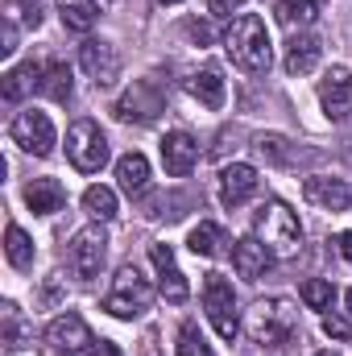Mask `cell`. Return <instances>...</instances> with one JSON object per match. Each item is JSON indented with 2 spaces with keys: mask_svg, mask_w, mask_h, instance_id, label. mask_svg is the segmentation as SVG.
Returning a JSON list of instances; mask_svg holds the SVG:
<instances>
[{
  "mask_svg": "<svg viewBox=\"0 0 352 356\" xmlns=\"http://www.w3.org/2000/svg\"><path fill=\"white\" fill-rule=\"evenodd\" d=\"M67 158L79 175H99L108 166V137L95 120H75L67 129Z\"/></svg>",
  "mask_w": 352,
  "mask_h": 356,
  "instance_id": "obj_5",
  "label": "cell"
},
{
  "mask_svg": "<svg viewBox=\"0 0 352 356\" xmlns=\"http://www.w3.org/2000/svg\"><path fill=\"white\" fill-rule=\"evenodd\" d=\"M257 186H262V178L249 162H232V166L220 170V203L224 207H245L257 195Z\"/></svg>",
  "mask_w": 352,
  "mask_h": 356,
  "instance_id": "obj_13",
  "label": "cell"
},
{
  "mask_svg": "<svg viewBox=\"0 0 352 356\" xmlns=\"http://www.w3.org/2000/svg\"><path fill=\"white\" fill-rule=\"evenodd\" d=\"M13 50H17V25H13V21H4V46H0V54L8 58Z\"/></svg>",
  "mask_w": 352,
  "mask_h": 356,
  "instance_id": "obj_34",
  "label": "cell"
},
{
  "mask_svg": "<svg viewBox=\"0 0 352 356\" xmlns=\"http://www.w3.org/2000/svg\"><path fill=\"white\" fill-rule=\"evenodd\" d=\"M315 356H336V353H315Z\"/></svg>",
  "mask_w": 352,
  "mask_h": 356,
  "instance_id": "obj_41",
  "label": "cell"
},
{
  "mask_svg": "<svg viewBox=\"0 0 352 356\" xmlns=\"http://www.w3.org/2000/svg\"><path fill=\"white\" fill-rule=\"evenodd\" d=\"M63 203H67V191L58 178H33L25 186V207L33 216H54V211H63Z\"/></svg>",
  "mask_w": 352,
  "mask_h": 356,
  "instance_id": "obj_18",
  "label": "cell"
},
{
  "mask_svg": "<svg viewBox=\"0 0 352 356\" xmlns=\"http://www.w3.org/2000/svg\"><path fill=\"white\" fill-rule=\"evenodd\" d=\"M191 33H195L199 42H207V38H211V33H207V25H199V21H191Z\"/></svg>",
  "mask_w": 352,
  "mask_h": 356,
  "instance_id": "obj_37",
  "label": "cell"
},
{
  "mask_svg": "<svg viewBox=\"0 0 352 356\" xmlns=\"http://www.w3.org/2000/svg\"><path fill=\"white\" fill-rule=\"evenodd\" d=\"M150 302H154V286L141 277V269L137 266L116 269L112 290H108V298H104V311L116 315V319H137V315L150 311Z\"/></svg>",
  "mask_w": 352,
  "mask_h": 356,
  "instance_id": "obj_4",
  "label": "cell"
},
{
  "mask_svg": "<svg viewBox=\"0 0 352 356\" xmlns=\"http://www.w3.org/2000/svg\"><path fill=\"white\" fill-rule=\"evenodd\" d=\"M4 257H8V266L13 269H29L33 266V241H29L17 224H8V232H4Z\"/></svg>",
  "mask_w": 352,
  "mask_h": 356,
  "instance_id": "obj_26",
  "label": "cell"
},
{
  "mask_svg": "<svg viewBox=\"0 0 352 356\" xmlns=\"http://www.w3.org/2000/svg\"><path fill=\"white\" fill-rule=\"evenodd\" d=\"M286 145H290V141L278 137V133H257V137H253V149L262 154L265 162H278V166L290 162V149H286Z\"/></svg>",
  "mask_w": 352,
  "mask_h": 356,
  "instance_id": "obj_30",
  "label": "cell"
},
{
  "mask_svg": "<svg viewBox=\"0 0 352 356\" xmlns=\"http://www.w3.org/2000/svg\"><path fill=\"white\" fill-rule=\"evenodd\" d=\"M0 311H4V344H8V348H21L25 336H29V327L21 323V311H17L13 302H4Z\"/></svg>",
  "mask_w": 352,
  "mask_h": 356,
  "instance_id": "obj_32",
  "label": "cell"
},
{
  "mask_svg": "<svg viewBox=\"0 0 352 356\" xmlns=\"http://www.w3.org/2000/svg\"><path fill=\"white\" fill-rule=\"evenodd\" d=\"M162 108H166L162 88H158L154 79H137L133 88L116 99L112 112H116V120H125V124H150V120H158Z\"/></svg>",
  "mask_w": 352,
  "mask_h": 356,
  "instance_id": "obj_8",
  "label": "cell"
},
{
  "mask_svg": "<svg viewBox=\"0 0 352 356\" xmlns=\"http://www.w3.org/2000/svg\"><path fill=\"white\" fill-rule=\"evenodd\" d=\"M298 294H303V302H307L311 311H332V298H336V286H332L328 277H307Z\"/></svg>",
  "mask_w": 352,
  "mask_h": 356,
  "instance_id": "obj_29",
  "label": "cell"
},
{
  "mask_svg": "<svg viewBox=\"0 0 352 356\" xmlns=\"http://www.w3.org/2000/svg\"><path fill=\"white\" fill-rule=\"evenodd\" d=\"M186 88H191V95H195L203 108H211V112L224 108V99H228V83H224V71H220V67H203V71H195Z\"/></svg>",
  "mask_w": 352,
  "mask_h": 356,
  "instance_id": "obj_20",
  "label": "cell"
},
{
  "mask_svg": "<svg viewBox=\"0 0 352 356\" xmlns=\"http://www.w3.org/2000/svg\"><path fill=\"white\" fill-rule=\"evenodd\" d=\"M224 50L232 58V67L249 71V75H262L273 63V46H269V29L257 13H241L228 29H224Z\"/></svg>",
  "mask_w": 352,
  "mask_h": 356,
  "instance_id": "obj_1",
  "label": "cell"
},
{
  "mask_svg": "<svg viewBox=\"0 0 352 356\" xmlns=\"http://www.w3.org/2000/svg\"><path fill=\"white\" fill-rule=\"evenodd\" d=\"M46 348L54 356H75L83 353V348H91L95 344V336H91V327L83 323V315H58V319H50V327H46Z\"/></svg>",
  "mask_w": 352,
  "mask_h": 356,
  "instance_id": "obj_10",
  "label": "cell"
},
{
  "mask_svg": "<svg viewBox=\"0 0 352 356\" xmlns=\"http://www.w3.org/2000/svg\"><path fill=\"white\" fill-rule=\"evenodd\" d=\"M42 63H21V67H13L8 75H4V88H0V95H4V104H21L29 91L42 88Z\"/></svg>",
  "mask_w": 352,
  "mask_h": 356,
  "instance_id": "obj_21",
  "label": "cell"
},
{
  "mask_svg": "<svg viewBox=\"0 0 352 356\" xmlns=\"http://www.w3.org/2000/svg\"><path fill=\"white\" fill-rule=\"evenodd\" d=\"M224 245H228V236H224V228H220V224H211V220L195 224V228H191V236H186V249H191L195 257H220V253H224Z\"/></svg>",
  "mask_w": 352,
  "mask_h": 356,
  "instance_id": "obj_23",
  "label": "cell"
},
{
  "mask_svg": "<svg viewBox=\"0 0 352 356\" xmlns=\"http://www.w3.org/2000/svg\"><path fill=\"white\" fill-rule=\"evenodd\" d=\"M319 104H323V116L328 120H349L352 116V71L349 67H332L319 83Z\"/></svg>",
  "mask_w": 352,
  "mask_h": 356,
  "instance_id": "obj_12",
  "label": "cell"
},
{
  "mask_svg": "<svg viewBox=\"0 0 352 356\" xmlns=\"http://www.w3.org/2000/svg\"><path fill=\"white\" fill-rule=\"evenodd\" d=\"M79 67L88 71V79L95 88H112L120 79V50L104 38H91L79 46Z\"/></svg>",
  "mask_w": 352,
  "mask_h": 356,
  "instance_id": "obj_11",
  "label": "cell"
},
{
  "mask_svg": "<svg viewBox=\"0 0 352 356\" xmlns=\"http://www.w3.org/2000/svg\"><path fill=\"white\" fill-rule=\"evenodd\" d=\"M13 141L25 149V154H33V158H50L54 154V120L46 116V112H38V108H25V112H17L13 116Z\"/></svg>",
  "mask_w": 352,
  "mask_h": 356,
  "instance_id": "obj_7",
  "label": "cell"
},
{
  "mask_svg": "<svg viewBox=\"0 0 352 356\" xmlns=\"http://www.w3.org/2000/svg\"><path fill=\"white\" fill-rule=\"evenodd\" d=\"M319 54H323L319 38L294 33V38L286 42V75H311V71L319 67Z\"/></svg>",
  "mask_w": 352,
  "mask_h": 356,
  "instance_id": "obj_19",
  "label": "cell"
},
{
  "mask_svg": "<svg viewBox=\"0 0 352 356\" xmlns=\"http://www.w3.org/2000/svg\"><path fill=\"white\" fill-rule=\"evenodd\" d=\"M323 336L328 340H352V319H344V315H323Z\"/></svg>",
  "mask_w": 352,
  "mask_h": 356,
  "instance_id": "obj_33",
  "label": "cell"
},
{
  "mask_svg": "<svg viewBox=\"0 0 352 356\" xmlns=\"http://www.w3.org/2000/svg\"><path fill=\"white\" fill-rule=\"evenodd\" d=\"M150 261L158 269V290H162V298H166V302H186L191 286H186L182 269L175 266V249H170V245H150Z\"/></svg>",
  "mask_w": 352,
  "mask_h": 356,
  "instance_id": "obj_15",
  "label": "cell"
},
{
  "mask_svg": "<svg viewBox=\"0 0 352 356\" xmlns=\"http://www.w3.org/2000/svg\"><path fill=\"white\" fill-rule=\"evenodd\" d=\"M241 4H249V0H211V13H220V17H224V13H237Z\"/></svg>",
  "mask_w": 352,
  "mask_h": 356,
  "instance_id": "obj_36",
  "label": "cell"
},
{
  "mask_svg": "<svg viewBox=\"0 0 352 356\" xmlns=\"http://www.w3.org/2000/svg\"><path fill=\"white\" fill-rule=\"evenodd\" d=\"M203 311L211 319V327L220 332V340H237L241 319H237V290L224 273H207L203 277Z\"/></svg>",
  "mask_w": 352,
  "mask_h": 356,
  "instance_id": "obj_6",
  "label": "cell"
},
{
  "mask_svg": "<svg viewBox=\"0 0 352 356\" xmlns=\"http://www.w3.org/2000/svg\"><path fill=\"white\" fill-rule=\"evenodd\" d=\"M245 332H249L253 344L278 348L298 332V307L290 298H257L245 315Z\"/></svg>",
  "mask_w": 352,
  "mask_h": 356,
  "instance_id": "obj_2",
  "label": "cell"
},
{
  "mask_svg": "<svg viewBox=\"0 0 352 356\" xmlns=\"http://www.w3.org/2000/svg\"><path fill=\"white\" fill-rule=\"evenodd\" d=\"M42 95L46 99H54V104H67L71 99V91H75V83H71V67L67 63H46V71H42Z\"/></svg>",
  "mask_w": 352,
  "mask_h": 356,
  "instance_id": "obj_25",
  "label": "cell"
},
{
  "mask_svg": "<svg viewBox=\"0 0 352 356\" xmlns=\"http://www.w3.org/2000/svg\"><path fill=\"white\" fill-rule=\"evenodd\" d=\"M344 302H349V315H352V290H349V294H344Z\"/></svg>",
  "mask_w": 352,
  "mask_h": 356,
  "instance_id": "obj_39",
  "label": "cell"
},
{
  "mask_svg": "<svg viewBox=\"0 0 352 356\" xmlns=\"http://www.w3.org/2000/svg\"><path fill=\"white\" fill-rule=\"evenodd\" d=\"M178 356H211V344L203 340L199 323H182L178 327Z\"/></svg>",
  "mask_w": 352,
  "mask_h": 356,
  "instance_id": "obj_31",
  "label": "cell"
},
{
  "mask_svg": "<svg viewBox=\"0 0 352 356\" xmlns=\"http://www.w3.org/2000/svg\"><path fill=\"white\" fill-rule=\"evenodd\" d=\"M158 4H178V0H158Z\"/></svg>",
  "mask_w": 352,
  "mask_h": 356,
  "instance_id": "obj_40",
  "label": "cell"
},
{
  "mask_svg": "<svg viewBox=\"0 0 352 356\" xmlns=\"http://www.w3.org/2000/svg\"><path fill=\"white\" fill-rule=\"evenodd\" d=\"M58 17L71 33H91L99 21V4L95 0H58Z\"/></svg>",
  "mask_w": 352,
  "mask_h": 356,
  "instance_id": "obj_24",
  "label": "cell"
},
{
  "mask_svg": "<svg viewBox=\"0 0 352 356\" xmlns=\"http://www.w3.org/2000/svg\"><path fill=\"white\" fill-rule=\"evenodd\" d=\"M83 211H88L91 220H99V224L116 220V191H108V186H88V191H83Z\"/></svg>",
  "mask_w": 352,
  "mask_h": 356,
  "instance_id": "obj_28",
  "label": "cell"
},
{
  "mask_svg": "<svg viewBox=\"0 0 352 356\" xmlns=\"http://www.w3.org/2000/svg\"><path fill=\"white\" fill-rule=\"evenodd\" d=\"M340 253L352 261V232H344V236H340Z\"/></svg>",
  "mask_w": 352,
  "mask_h": 356,
  "instance_id": "obj_38",
  "label": "cell"
},
{
  "mask_svg": "<svg viewBox=\"0 0 352 356\" xmlns=\"http://www.w3.org/2000/svg\"><path fill=\"white\" fill-rule=\"evenodd\" d=\"M269 266H273V253L265 249L257 236H245V241L232 245V269H237V277L262 282L265 273H269Z\"/></svg>",
  "mask_w": 352,
  "mask_h": 356,
  "instance_id": "obj_17",
  "label": "cell"
},
{
  "mask_svg": "<svg viewBox=\"0 0 352 356\" xmlns=\"http://www.w3.org/2000/svg\"><path fill=\"white\" fill-rule=\"evenodd\" d=\"M104 257H108V236H104V228L95 224V228H83V232H75V241H71V249H67V266L75 277H99V269H104Z\"/></svg>",
  "mask_w": 352,
  "mask_h": 356,
  "instance_id": "obj_9",
  "label": "cell"
},
{
  "mask_svg": "<svg viewBox=\"0 0 352 356\" xmlns=\"http://www.w3.org/2000/svg\"><path fill=\"white\" fill-rule=\"evenodd\" d=\"M303 199L311 203V207H319V211H349L352 207V191L344 178H307L303 182Z\"/></svg>",
  "mask_w": 352,
  "mask_h": 356,
  "instance_id": "obj_14",
  "label": "cell"
},
{
  "mask_svg": "<svg viewBox=\"0 0 352 356\" xmlns=\"http://www.w3.org/2000/svg\"><path fill=\"white\" fill-rule=\"evenodd\" d=\"M88 356H125V353H120L112 340H99V344H91V353H88Z\"/></svg>",
  "mask_w": 352,
  "mask_h": 356,
  "instance_id": "obj_35",
  "label": "cell"
},
{
  "mask_svg": "<svg viewBox=\"0 0 352 356\" xmlns=\"http://www.w3.org/2000/svg\"><path fill=\"white\" fill-rule=\"evenodd\" d=\"M253 236L262 241L273 257H294L298 245H303V224H298V216L282 199H269L257 211V220H253Z\"/></svg>",
  "mask_w": 352,
  "mask_h": 356,
  "instance_id": "obj_3",
  "label": "cell"
},
{
  "mask_svg": "<svg viewBox=\"0 0 352 356\" xmlns=\"http://www.w3.org/2000/svg\"><path fill=\"white\" fill-rule=\"evenodd\" d=\"M195 162H199V141L191 133L175 129V133L162 137V166H166L170 178H186L195 170Z\"/></svg>",
  "mask_w": 352,
  "mask_h": 356,
  "instance_id": "obj_16",
  "label": "cell"
},
{
  "mask_svg": "<svg viewBox=\"0 0 352 356\" xmlns=\"http://www.w3.org/2000/svg\"><path fill=\"white\" fill-rule=\"evenodd\" d=\"M116 182H120L125 195H145L150 191V162H145V154H125L116 162Z\"/></svg>",
  "mask_w": 352,
  "mask_h": 356,
  "instance_id": "obj_22",
  "label": "cell"
},
{
  "mask_svg": "<svg viewBox=\"0 0 352 356\" xmlns=\"http://www.w3.org/2000/svg\"><path fill=\"white\" fill-rule=\"evenodd\" d=\"M315 17H319L315 0H278V21L290 25V29H307Z\"/></svg>",
  "mask_w": 352,
  "mask_h": 356,
  "instance_id": "obj_27",
  "label": "cell"
}]
</instances>
